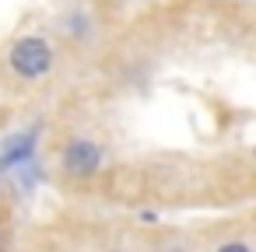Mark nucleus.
<instances>
[{"instance_id": "20e7f679", "label": "nucleus", "mask_w": 256, "mask_h": 252, "mask_svg": "<svg viewBox=\"0 0 256 252\" xmlns=\"http://www.w3.org/2000/svg\"><path fill=\"white\" fill-rule=\"evenodd\" d=\"M218 252H252L246 242H224V245H218Z\"/></svg>"}, {"instance_id": "7ed1b4c3", "label": "nucleus", "mask_w": 256, "mask_h": 252, "mask_svg": "<svg viewBox=\"0 0 256 252\" xmlns=\"http://www.w3.org/2000/svg\"><path fill=\"white\" fill-rule=\"evenodd\" d=\"M36 133H25V137H14L8 147H4V158H0V165L4 168H11V165H22V161H28L32 158V147H36V140H32Z\"/></svg>"}, {"instance_id": "39448f33", "label": "nucleus", "mask_w": 256, "mask_h": 252, "mask_svg": "<svg viewBox=\"0 0 256 252\" xmlns=\"http://www.w3.org/2000/svg\"><path fill=\"white\" fill-rule=\"evenodd\" d=\"M0 252H4V238H0Z\"/></svg>"}, {"instance_id": "f257e3e1", "label": "nucleus", "mask_w": 256, "mask_h": 252, "mask_svg": "<svg viewBox=\"0 0 256 252\" xmlns=\"http://www.w3.org/2000/svg\"><path fill=\"white\" fill-rule=\"evenodd\" d=\"M8 63L22 81H39L53 70V46L42 35H22L8 49Z\"/></svg>"}, {"instance_id": "f03ea898", "label": "nucleus", "mask_w": 256, "mask_h": 252, "mask_svg": "<svg viewBox=\"0 0 256 252\" xmlns=\"http://www.w3.org/2000/svg\"><path fill=\"white\" fill-rule=\"evenodd\" d=\"M60 165H64V172H67L70 179H88V175H95V172L102 168V147H98L95 140L78 137V140H70V144L64 147Z\"/></svg>"}]
</instances>
